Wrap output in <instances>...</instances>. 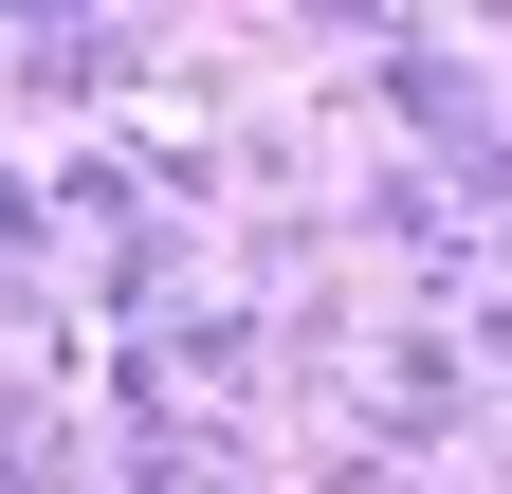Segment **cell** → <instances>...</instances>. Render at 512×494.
<instances>
[{
    "mask_svg": "<svg viewBox=\"0 0 512 494\" xmlns=\"http://www.w3.org/2000/svg\"><path fill=\"white\" fill-rule=\"evenodd\" d=\"M19 74H37V92H128L147 37H128V19H55V37H19Z\"/></svg>",
    "mask_w": 512,
    "mask_h": 494,
    "instance_id": "6da1fadb",
    "label": "cell"
},
{
    "mask_svg": "<svg viewBox=\"0 0 512 494\" xmlns=\"http://www.w3.org/2000/svg\"><path fill=\"white\" fill-rule=\"evenodd\" d=\"M0 494H92V440L55 403H0Z\"/></svg>",
    "mask_w": 512,
    "mask_h": 494,
    "instance_id": "7a4b0ae2",
    "label": "cell"
}]
</instances>
